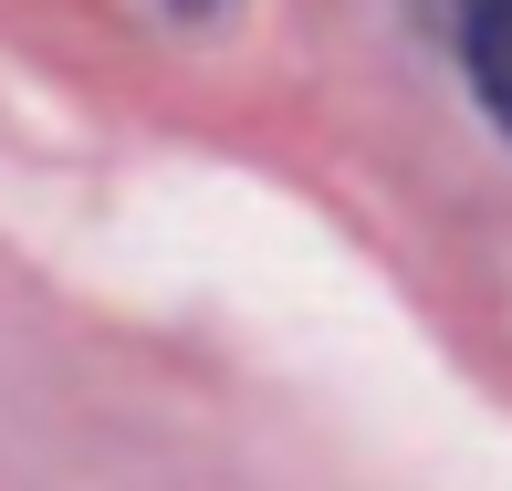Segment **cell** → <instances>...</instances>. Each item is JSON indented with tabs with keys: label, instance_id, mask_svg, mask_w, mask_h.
Returning <instances> with one entry per match:
<instances>
[{
	"label": "cell",
	"instance_id": "6da1fadb",
	"mask_svg": "<svg viewBox=\"0 0 512 491\" xmlns=\"http://www.w3.org/2000/svg\"><path fill=\"white\" fill-rule=\"evenodd\" d=\"M450 21H460V63H471L481 115L512 136V0H450Z\"/></svg>",
	"mask_w": 512,
	"mask_h": 491
},
{
	"label": "cell",
	"instance_id": "7a4b0ae2",
	"mask_svg": "<svg viewBox=\"0 0 512 491\" xmlns=\"http://www.w3.org/2000/svg\"><path fill=\"white\" fill-rule=\"evenodd\" d=\"M168 11H220V0H168Z\"/></svg>",
	"mask_w": 512,
	"mask_h": 491
}]
</instances>
